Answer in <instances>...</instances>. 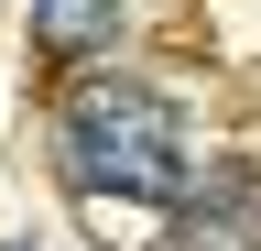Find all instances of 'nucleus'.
I'll use <instances>...</instances> for the list:
<instances>
[{"label": "nucleus", "mask_w": 261, "mask_h": 251, "mask_svg": "<svg viewBox=\"0 0 261 251\" xmlns=\"http://www.w3.org/2000/svg\"><path fill=\"white\" fill-rule=\"evenodd\" d=\"M55 164L76 197H185V120L142 77H76L55 109Z\"/></svg>", "instance_id": "obj_1"}, {"label": "nucleus", "mask_w": 261, "mask_h": 251, "mask_svg": "<svg viewBox=\"0 0 261 251\" xmlns=\"http://www.w3.org/2000/svg\"><path fill=\"white\" fill-rule=\"evenodd\" d=\"M174 251H261V186H250V175L196 186L185 218H174Z\"/></svg>", "instance_id": "obj_2"}, {"label": "nucleus", "mask_w": 261, "mask_h": 251, "mask_svg": "<svg viewBox=\"0 0 261 251\" xmlns=\"http://www.w3.org/2000/svg\"><path fill=\"white\" fill-rule=\"evenodd\" d=\"M98 44H120V0H33V55L44 66H87Z\"/></svg>", "instance_id": "obj_3"}]
</instances>
